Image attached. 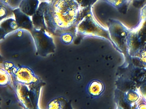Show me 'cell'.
I'll list each match as a JSON object with an SVG mask.
<instances>
[{
	"mask_svg": "<svg viewBox=\"0 0 146 109\" xmlns=\"http://www.w3.org/2000/svg\"><path fill=\"white\" fill-rule=\"evenodd\" d=\"M61 35V41L64 43L68 44L70 43L73 40V35L70 32H66L60 35Z\"/></svg>",
	"mask_w": 146,
	"mask_h": 109,
	"instance_id": "obj_8",
	"label": "cell"
},
{
	"mask_svg": "<svg viewBox=\"0 0 146 109\" xmlns=\"http://www.w3.org/2000/svg\"><path fill=\"white\" fill-rule=\"evenodd\" d=\"M14 10L12 9L8 3L1 2V20L7 17L14 15Z\"/></svg>",
	"mask_w": 146,
	"mask_h": 109,
	"instance_id": "obj_6",
	"label": "cell"
},
{
	"mask_svg": "<svg viewBox=\"0 0 146 109\" xmlns=\"http://www.w3.org/2000/svg\"><path fill=\"white\" fill-rule=\"evenodd\" d=\"M140 59L142 62L146 64V50L141 53Z\"/></svg>",
	"mask_w": 146,
	"mask_h": 109,
	"instance_id": "obj_12",
	"label": "cell"
},
{
	"mask_svg": "<svg viewBox=\"0 0 146 109\" xmlns=\"http://www.w3.org/2000/svg\"><path fill=\"white\" fill-rule=\"evenodd\" d=\"M103 89V86L101 82L94 81L90 85L88 91L91 95L97 96L100 94Z\"/></svg>",
	"mask_w": 146,
	"mask_h": 109,
	"instance_id": "obj_5",
	"label": "cell"
},
{
	"mask_svg": "<svg viewBox=\"0 0 146 109\" xmlns=\"http://www.w3.org/2000/svg\"><path fill=\"white\" fill-rule=\"evenodd\" d=\"M138 96L135 93H130L128 95V100L130 101H135L137 100Z\"/></svg>",
	"mask_w": 146,
	"mask_h": 109,
	"instance_id": "obj_11",
	"label": "cell"
},
{
	"mask_svg": "<svg viewBox=\"0 0 146 109\" xmlns=\"http://www.w3.org/2000/svg\"><path fill=\"white\" fill-rule=\"evenodd\" d=\"M16 78L18 81L26 84L35 82L36 81L31 71L25 67L20 68L17 72Z\"/></svg>",
	"mask_w": 146,
	"mask_h": 109,
	"instance_id": "obj_4",
	"label": "cell"
},
{
	"mask_svg": "<svg viewBox=\"0 0 146 109\" xmlns=\"http://www.w3.org/2000/svg\"><path fill=\"white\" fill-rule=\"evenodd\" d=\"M83 9L76 0H48L41 2L37 12L45 29L61 35L76 27Z\"/></svg>",
	"mask_w": 146,
	"mask_h": 109,
	"instance_id": "obj_1",
	"label": "cell"
},
{
	"mask_svg": "<svg viewBox=\"0 0 146 109\" xmlns=\"http://www.w3.org/2000/svg\"><path fill=\"white\" fill-rule=\"evenodd\" d=\"M76 1L78 2L81 7L84 9L88 7L94 1V0H76Z\"/></svg>",
	"mask_w": 146,
	"mask_h": 109,
	"instance_id": "obj_10",
	"label": "cell"
},
{
	"mask_svg": "<svg viewBox=\"0 0 146 109\" xmlns=\"http://www.w3.org/2000/svg\"><path fill=\"white\" fill-rule=\"evenodd\" d=\"M14 15L19 27L23 28H33V24L30 16L23 12L19 8L14 10Z\"/></svg>",
	"mask_w": 146,
	"mask_h": 109,
	"instance_id": "obj_3",
	"label": "cell"
},
{
	"mask_svg": "<svg viewBox=\"0 0 146 109\" xmlns=\"http://www.w3.org/2000/svg\"><path fill=\"white\" fill-rule=\"evenodd\" d=\"M40 0H23L20 3L19 9L29 16H33L39 8Z\"/></svg>",
	"mask_w": 146,
	"mask_h": 109,
	"instance_id": "obj_2",
	"label": "cell"
},
{
	"mask_svg": "<svg viewBox=\"0 0 146 109\" xmlns=\"http://www.w3.org/2000/svg\"><path fill=\"white\" fill-rule=\"evenodd\" d=\"M10 77L5 71L1 70V84L5 85L9 82Z\"/></svg>",
	"mask_w": 146,
	"mask_h": 109,
	"instance_id": "obj_9",
	"label": "cell"
},
{
	"mask_svg": "<svg viewBox=\"0 0 146 109\" xmlns=\"http://www.w3.org/2000/svg\"><path fill=\"white\" fill-rule=\"evenodd\" d=\"M40 1H48V0H40Z\"/></svg>",
	"mask_w": 146,
	"mask_h": 109,
	"instance_id": "obj_13",
	"label": "cell"
},
{
	"mask_svg": "<svg viewBox=\"0 0 146 109\" xmlns=\"http://www.w3.org/2000/svg\"><path fill=\"white\" fill-rule=\"evenodd\" d=\"M65 101L62 99H55L48 104L49 109H62L65 106Z\"/></svg>",
	"mask_w": 146,
	"mask_h": 109,
	"instance_id": "obj_7",
	"label": "cell"
}]
</instances>
